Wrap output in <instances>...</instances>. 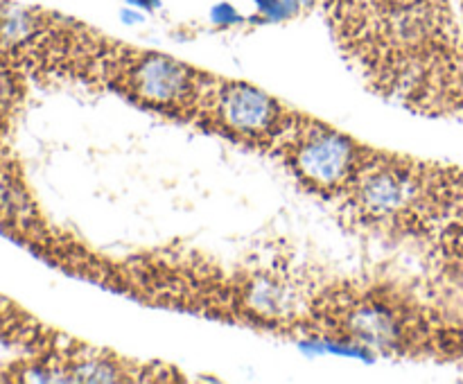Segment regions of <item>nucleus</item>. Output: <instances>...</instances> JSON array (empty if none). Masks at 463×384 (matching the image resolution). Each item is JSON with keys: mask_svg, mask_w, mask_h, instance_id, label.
<instances>
[{"mask_svg": "<svg viewBox=\"0 0 463 384\" xmlns=\"http://www.w3.org/2000/svg\"><path fill=\"white\" fill-rule=\"evenodd\" d=\"M434 172L437 165L373 152L346 190L353 211L375 224L420 220L432 192Z\"/></svg>", "mask_w": 463, "mask_h": 384, "instance_id": "1", "label": "nucleus"}, {"mask_svg": "<svg viewBox=\"0 0 463 384\" xmlns=\"http://www.w3.org/2000/svg\"><path fill=\"white\" fill-rule=\"evenodd\" d=\"M371 154L351 136L310 117H301L288 145L289 167L315 192L348 190Z\"/></svg>", "mask_w": 463, "mask_h": 384, "instance_id": "2", "label": "nucleus"}, {"mask_svg": "<svg viewBox=\"0 0 463 384\" xmlns=\"http://www.w3.org/2000/svg\"><path fill=\"white\" fill-rule=\"evenodd\" d=\"M125 89L145 107L185 108L199 98V72L161 52H136L125 63Z\"/></svg>", "mask_w": 463, "mask_h": 384, "instance_id": "3", "label": "nucleus"}, {"mask_svg": "<svg viewBox=\"0 0 463 384\" xmlns=\"http://www.w3.org/2000/svg\"><path fill=\"white\" fill-rule=\"evenodd\" d=\"M213 102L217 125L233 138L271 140L288 129V108L247 81H224Z\"/></svg>", "mask_w": 463, "mask_h": 384, "instance_id": "4", "label": "nucleus"}, {"mask_svg": "<svg viewBox=\"0 0 463 384\" xmlns=\"http://www.w3.org/2000/svg\"><path fill=\"white\" fill-rule=\"evenodd\" d=\"M344 332L373 352H398L407 343V321L384 301H362L344 314Z\"/></svg>", "mask_w": 463, "mask_h": 384, "instance_id": "5", "label": "nucleus"}, {"mask_svg": "<svg viewBox=\"0 0 463 384\" xmlns=\"http://www.w3.org/2000/svg\"><path fill=\"white\" fill-rule=\"evenodd\" d=\"M244 303L253 316L279 323L306 316L310 310V294L301 283L262 276L249 285Z\"/></svg>", "mask_w": 463, "mask_h": 384, "instance_id": "6", "label": "nucleus"}, {"mask_svg": "<svg viewBox=\"0 0 463 384\" xmlns=\"http://www.w3.org/2000/svg\"><path fill=\"white\" fill-rule=\"evenodd\" d=\"M211 21L220 27H231V25H238L242 23L244 18L240 16L238 9L229 3H220L211 9Z\"/></svg>", "mask_w": 463, "mask_h": 384, "instance_id": "7", "label": "nucleus"}, {"mask_svg": "<svg viewBox=\"0 0 463 384\" xmlns=\"http://www.w3.org/2000/svg\"><path fill=\"white\" fill-rule=\"evenodd\" d=\"M120 18H122V23H127V25H136V23H143V14H136L134 9H122Z\"/></svg>", "mask_w": 463, "mask_h": 384, "instance_id": "8", "label": "nucleus"}, {"mask_svg": "<svg viewBox=\"0 0 463 384\" xmlns=\"http://www.w3.org/2000/svg\"><path fill=\"white\" fill-rule=\"evenodd\" d=\"M131 5H136L138 9H143V12H152V9L161 7V0H129Z\"/></svg>", "mask_w": 463, "mask_h": 384, "instance_id": "9", "label": "nucleus"}]
</instances>
